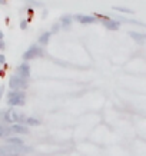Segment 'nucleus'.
I'll return each instance as SVG.
<instances>
[{
	"instance_id": "f3484780",
	"label": "nucleus",
	"mask_w": 146,
	"mask_h": 156,
	"mask_svg": "<svg viewBox=\"0 0 146 156\" xmlns=\"http://www.w3.org/2000/svg\"><path fill=\"white\" fill-rule=\"evenodd\" d=\"M5 63H6V56L0 53V65H5Z\"/></svg>"
},
{
	"instance_id": "f257e3e1",
	"label": "nucleus",
	"mask_w": 146,
	"mask_h": 156,
	"mask_svg": "<svg viewBox=\"0 0 146 156\" xmlns=\"http://www.w3.org/2000/svg\"><path fill=\"white\" fill-rule=\"evenodd\" d=\"M24 103H26V93L23 90H10L7 93V105L10 108L24 106Z\"/></svg>"
},
{
	"instance_id": "423d86ee",
	"label": "nucleus",
	"mask_w": 146,
	"mask_h": 156,
	"mask_svg": "<svg viewBox=\"0 0 146 156\" xmlns=\"http://www.w3.org/2000/svg\"><path fill=\"white\" fill-rule=\"evenodd\" d=\"M17 75L24 80H29V77H30V66H29L27 62H23V63H20L17 66Z\"/></svg>"
},
{
	"instance_id": "9b49d317",
	"label": "nucleus",
	"mask_w": 146,
	"mask_h": 156,
	"mask_svg": "<svg viewBox=\"0 0 146 156\" xmlns=\"http://www.w3.org/2000/svg\"><path fill=\"white\" fill-rule=\"evenodd\" d=\"M129 36H130L133 40H136L137 43H143L146 40V34L139 33V32H129Z\"/></svg>"
},
{
	"instance_id": "0eeeda50",
	"label": "nucleus",
	"mask_w": 146,
	"mask_h": 156,
	"mask_svg": "<svg viewBox=\"0 0 146 156\" xmlns=\"http://www.w3.org/2000/svg\"><path fill=\"white\" fill-rule=\"evenodd\" d=\"M10 130H12V133H14V135H27L29 133V129L24 126V125H22V123H14V125H12L10 126Z\"/></svg>"
},
{
	"instance_id": "1a4fd4ad",
	"label": "nucleus",
	"mask_w": 146,
	"mask_h": 156,
	"mask_svg": "<svg viewBox=\"0 0 146 156\" xmlns=\"http://www.w3.org/2000/svg\"><path fill=\"white\" fill-rule=\"evenodd\" d=\"M72 22H73L72 14H63L60 17V27H69V26H72Z\"/></svg>"
},
{
	"instance_id": "7ed1b4c3",
	"label": "nucleus",
	"mask_w": 146,
	"mask_h": 156,
	"mask_svg": "<svg viewBox=\"0 0 146 156\" xmlns=\"http://www.w3.org/2000/svg\"><path fill=\"white\" fill-rule=\"evenodd\" d=\"M45 53H43V49L37 44H33V46H30V48L23 53V60L27 62V60H33L36 57H42Z\"/></svg>"
},
{
	"instance_id": "f03ea898",
	"label": "nucleus",
	"mask_w": 146,
	"mask_h": 156,
	"mask_svg": "<svg viewBox=\"0 0 146 156\" xmlns=\"http://www.w3.org/2000/svg\"><path fill=\"white\" fill-rule=\"evenodd\" d=\"M94 16H96L98 20H102V24L108 30H119L120 29V22L119 20H115L112 17H109V16H103V14H98V13L94 14Z\"/></svg>"
},
{
	"instance_id": "dca6fc26",
	"label": "nucleus",
	"mask_w": 146,
	"mask_h": 156,
	"mask_svg": "<svg viewBox=\"0 0 146 156\" xmlns=\"http://www.w3.org/2000/svg\"><path fill=\"white\" fill-rule=\"evenodd\" d=\"M20 29H22V30H26V29H27V20H22V22H20Z\"/></svg>"
},
{
	"instance_id": "aec40b11",
	"label": "nucleus",
	"mask_w": 146,
	"mask_h": 156,
	"mask_svg": "<svg viewBox=\"0 0 146 156\" xmlns=\"http://www.w3.org/2000/svg\"><path fill=\"white\" fill-rule=\"evenodd\" d=\"M3 37H5V34H3V32L0 30V40H3Z\"/></svg>"
},
{
	"instance_id": "4468645a",
	"label": "nucleus",
	"mask_w": 146,
	"mask_h": 156,
	"mask_svg": "<svg viewBox=\"0 0 146 156\" xmlns=\"http://www.w3.org/2000/svg\"><path fill=\"white\" fill-rule=\"evenodd\" d=\"M113 10H116V12H119V13H127V14H132V13H133L132 9L122 7V6H113Z\"/></svg>"
},
{
	"instance_id": "6e6552de",
	"label": "nucleus",
	"mask_w": 146,
	"mask_h": 156,
	"mask_svg": "<svg viewBox=\"0 0 146 156\" xmlns=\"http://www.w3.org/2000/svg\"><path fill=\"white\" fill-rule=\"evenodd\" d=\"M6 145H12V146H22V145H24V140L22 139V137L19 136H9L5 139Z\"/></svg>"
},
{
	"instance_id": "412c9836",
	"label": "nucleus",
	"mask_w": 146,
	"mask_h": 156,
	"mask_svg": "<svg viewBox=\"0 0 146 156\" xmlns=\"http://www.w3.org/2000/svg\"><path fill=\"white\" fill-rule=\"evenodd\" d=\"M7 3V0H0V5H6Z\"/></svg>"
},
{
	"instance_id": "39448f33",
	"label": "nucleus",
	"mask_w": 146,
	"mask_h": 156,
	"mask_svg": "<svg viewBox=\"0 0 146 156\" xmlns=\"http://www.w3.org/2000/svg\"><path fill=\"white\" fill-rule=\"evenodd\" d=\"M73 20H76L80 24H92L98 22L96 16H92V14H75Z\"/></svg>"
},
{
	"instance_id": "ddd939ff",
	"label": "nucleus",
	"mask_w": 146,
	"mask_h": 156,
	"mask_svg": "<svg viewBox=\"0 0 146 156\" xmlns=\"http://www.w3.org/2000/svg\"><path fill=\"white\" fill-rule=\"evenodd\" d=\"M50 36H52L50 32H45L43 34H40V37H39V43H40L42 46H46L47 43H49V40H50Z\"/></svg>"
},
{
	"instance_id": "2eb2a0df",
	"label": "nucleus",
	"mask_w": 146,
	"mask_h": 156,
	"mask_svg": "<svg viewBox=\"0 0 146 156\" xmlns=\"http://www.w3.org/2000/svg\"><path fill=\"white\" fill-rule=\"evenodd\" d=\"M59 29H60V24H53L50 33H57V32H59Z\"/></svg>"
},
{
	"instance_id": "6ab92c4d",
	"label": "nucleus",
	"mask_w": 146,
	"mask_h": 156,
	"mask_svg": "<svg viewBox=\"0 0 146 156\" xmlns=\"http://www.w3.org/2000/svg\"><path fill=\"white\" fill-rule=\"evenodd\" d=\"M3 93H5V86L2 85V86H0V100H2V96H3Z\"/></svg>"
},
{
	"instance_id": "9d476101",
	"label": "nucleus",
	"mask_w": 146,
	"mask_h": 156,
	"mask_svg": "<svg viewBox=\"0 0 146 156\" xmlns=\"http://www.w3.org/2000/svg\"><path fill=\"white\" fill-rule=\"evenodd\" d=\"M12 136V130L10 126H6L3 123H0V139H6V137Z\"/></svg>"
},
{
	"instance_id": "f8f14e48",
	"label": "nucleus",
	"mask_w": 146,
	"mask_h": 156,
	"mask_svg": "<svg viewBox=\"0 0 146 156\" xmlns=\"http://www.w3.org/2000/svg\"><path fill=\"white\" fill-rule=\"evenodd\" d=\"M26 125H27V126H40V125H42V120L37 118H34V116H29V118H26Z\"/></svg>"
},
{
	"instance_id": "a211bd4d",
	"label": "nucleus",
	"mask_w": 146,
	"mask_h": 156,
	"mask_svg": "<svg viewBox=\"0 0 146 156\" xmlns=\"http://www.w3.org/2000/svg\"><path fill=\"white\" fill-rule=\"evenodd\" d=\"M6 48V43H5V40H0V52L3 50V49Z\"/></svg>"
},
{
	"instance_id": "20e7f679",
	"label": "nucleus",
	"mask_w": 146,
	"mask_h": 156,
	"mask_svg": "<svg viewBox=\"0 0 146 156\" xmlns=\"http://www.w3.org/2000/svg\"><path fill=\"white\" fill-rule=\"evenodd\" d=\"M9 86L12 90H24L27 87V80L22 79L19 75H13L9 79Z\"/></svg>"
}]
</instances>
